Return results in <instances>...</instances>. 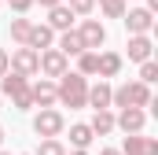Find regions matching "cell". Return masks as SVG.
<instances>
[{
    "instance_id": "cell-18",
    "label": "cell",
    "mask_w": 158,
    "mask_h": 155,
    "mask_svg": "<svg viewBox=\"0 0 158 155\" xmlns=\"http://www.w3.org/2000/svg\"><path fill=\"white\" fill-rule=\"evenodd\" d=\"M26 85H30V78L7 67V74L0 78V96H15V92H19V89H26Z\"/></svg>"
},
{
    "instance_id": "cell-24",
    "label": "cell",
    "mask_w": 158,
    "mask_h": 155,
    "mask_svg": "<svg viewBox=\"0 0 158 155\" xmlns=\"http://www.w3.org/2000/svg\"><path fill=\"white\" fill-rule=\"evenodd\" d=\"M140 81H147V85L158 81V63L155 59H143V63H140Z\"/></svg>"
},
{
    "instance_id": "cell-8",
    "label": "cell",
    "mask_w": 158,
    "mask_h": 155,
    "mask_svg": "<svg viewBox=\"0 0 158 155\" xmlns=\"http://www.w3.org/2000/svg\"><path fill=\"white\" fill-rule=\"evenodd\" d=\"M121 22H125L129 33H151V26H155V11H147V7H125Z\"/></svg>"
},
{
    "instance_id": "cell-25",
    "label": "cell",
    "mask_w": 158,
    "mask_h": 155,
    "mask_svg": "<svg viewBox=\"0 0 158 155\" xmlns=\"http://www.w3.org/2000/svg\"><path fill=\"white\" fill-rule=\"evenodd\" d=\"M11 104H15V111H30V107H33V96H30V85H26V89H19V92L11 96Z\"/></svg>"
},
{
    "instance_id": "cell-21",
    "label": "cell",
    "mask_w": 158,
    "mask_h": 155,
    "mask_svg": "<svg viewBox=\"0 0 158 155\" xmlns=\"http://www.w3.org/2000/svg\"><path fill=\"white\" fill-rule=\"evenodd\" d=\"M74 59H77V74H85V78H92V74H96V52H92V48L77 52Z\"/></svg>"
},
{
    "instance_id": "cell-3",
    "label": "cell",
    "mask_w": 158,
    "mask_h": 155,
    "mask_svg": "<svg viewBox=\"0 0 158 155\" xmlns=\"http://www.w3.org/2000/svg\"><path fill=\"white\" fill-rule=\"evenodd\" d=\"M63 129H66V118H63L59 107H40L33 115V133L37 137H63Z\"/></svg>"
},
{
    "instance_id": "cell-7",
    "label": "cell",
    "mask_w": 158,
    "mask_h": 155,
    "mask_svg": "<svg viewBox=\"0 0 158 155\" xmlns=\"http://www.w3.org/2000/svg\"><path fill=\"white\" fill-rule=\"evenodd\" d=\"M77 33H81V41H85V48H92V52H99L103 44H107V26L99 22V19H81V26H77Z\"/></svg>"
},
{
    "instance_id": "cell-14",
    "label": "cell",
    "mask_w": 158,
    "mask_h": 155,
    "mask_svg": "<svg viewBox=\"0 0 158 155\" xmlns=\"http://www.w3.org/2000/svg\"><path fill=\"white\" fill-rule=\"evenodd\" d=\"M121 59L118 52H96V74L99 78H118V70H121Z\"/></svg>"
},
{
    "instance_id": "cell-27",
    "label": "cell",
    "mask_w": 158,
    "mask_h": 155,
    "mask_svg": "<svg viewBox=\"0 0 158 155\" xmlns=\"http://www.w3.org/2000/svg\"><path fill=\"white\" fill-rule=\"evenodd\" d=\"M7 4H11V11H15V15H26V11L33 7V0H7Z\"/></svg>"
},
{
    "instance_id": "cell-35",
    "label": "cell",
    "mask_w": 158,
    "mask_h": 155,
    "mask_svg": "<svg viewBox=\"0 0 158 155\" xmlns=\"http://www.w3.org/2000/svg\"><path fill=\"white\" fill-rule=\"evenodd\" d=\"M0 4H4V0H0Z\"/></svg>"
},
{
    "instance_id": "cell-22",
    "label": "cell",
    "mask_w": 158,
    "mask_h": 155,
    "mask_svg": "<svg viewBox=\"0 0 158 155\" xmlns=\"http://www.w3.org/2000/svg\"><path fill=\"white\" fill-rule=\"evenodd\" d=\"M33 155H66V148H63L59 137H40V148Z\"/></svg>"
},
{
    "instance_id": "cell-34",
    "label": "cell",
    "mask_w": 158,
    "mask_h": 155,
    "mask_svg": "<svg viewBox=\"0 0 158 155\" xmlns=\"http://www.w3.org/2000/svg\"><path fill=\"white\" fill-rule=\"evenodd\" d=\"M0 155H7V152H0Z\"/></svg>"
},
{
    "instance_id": "cell-5",
    "label": "cell",
    "mask_w": 158,
    "mask_h": 155,
    "mask_svg": "<svg viewBox=\"0 0 158 155\" xmlns=\"http://www.w3.org/2000/svg\"><path fill=\"white\" fill-rule=\"evenodd\" d=\"M7 63H11V70L33 78V74H37V63H40V52H37V48H30V44H19L15 52H7Z\"/></svg>"
},
{
    "instance_id": "cell-23",
    "label": "cell",
    "mask_w": 158,
    "mask_h": 155,
    "mask_svg": "<svg viewBox=\"0 0 158 155\" xmlns=\"http://www.w3.org/2000/svg\"><path fill=\"white\" fill-rule=\"evenodd\" d=\"M99 7H103V15H107V19H121L129 4H125V0H99Z\"/></svg>"
},
{
    "instance_id": "cell-11",
    "label": "cell",
    "mask_w": 158,
    "mask_h": 155,
    "mask_svg": "<svg viewBox=\"0 0 158 155\" xmlns=\"http://www.w3.org/2000/svg\"><path fill=\"white\" fill-rule=\"evenodd\" d=\"M74 19H77V15L66 7V0H63V4H55V7H48V26H52L55 33L70 30V26H74Z\"/></svg>"
},
{
    "instance_id": "cell-2",
    "label": "cell",
    "mask_w": 158,
    "mask_h": 155,
    "mask_svg": "<svg viewBox=\"0 0 158 155\" xmlns=\"http://www.w3.org/2000/svg\"><path fill=\"white\" fill-rule=\"evenodd\" d=\"M110 107H151V85L147 81H125L110 92Z\"/></svg>"
},
{
    "instance_id": "cell-4",
    "label": "cell",
    "mask_w": 158,
    "mask_h": 155,
    "mask_svg": "<svg viewBox=\"0 0 158 155\" xmlns=\"http://www.w3.org/2000/svg\"><path fill=\"white\" fill-rule=\"evenodd\" d=\"M66 70H70V59H66L59 48H40V63H37L40 78H52V81H55L59 74H66Z\"/></svg>"
},
{
    "instance_id": "cell-17",
    "label": "cell",
    "mask_w": 158,
    "mask_h": 155,
    "mask_svg": "<svg viewBox=\"0 0 158 155\" xmlns=\"http://www.w3.org/2000/svg\"><path fill=\"white\" fill-rule=\"evenodd\" d=\"M59 52L70 59V55H77V52H85V41H81V33L70 26V30H63L59 33Z\"/></svg>"
},
{
    "instance_id": "cell-12",
    "label": "cell",
    "mask_w": 158,
    "mask_h": 155,
    "mask_svg": "<svg viewBox=\"0 0 158 155\" xmlns=\"http://www.w3.org/2000/svg\"><path fill=\"white\" fill-rule=\"evenodd\" d=\"M110 92H114V85H110L107 78H99L96 85H88V107H92V111L110 107Z\"/></svg>"
},
{
    "instance_id": "cell-19",
    "label": "cell",
    "mask_w": 158,
    "mask_h": 155,
    "mask_svg": "<svg viewBox=\"0 0 158 155\" xmlns=\"http://www.w3.org/2000/svg\"><path fill=\"white\" fill-rule=\"evenodd\" d=\"M92 140H96V133H92L88 122H74V126H70V144H74V148H88Z\"/></svg>"
},
{
    "instance_id": "cell-15",
    "label": "cell",
    "mask_w": 158,
    "mask_h": 155,
    "mask_svg": "<svg viewBox=\"0 0 158 155\" xmlns=\"http://www.w3.org/2000/svg\"><path fill=\"white\" fill-rule=\"evenodd\" d=\"M92 133L96 137H107V133H114V107H99V111H92Z\"/></svg>"
},
{
    "instance_id": "cell-29",
    "label": "cell",
    "mask_w": 158,
    "mask_h": 155,
    "mask_svg": "<svg viewBox=\"0 0 158 155\" xmlns=\"http://www.w3.org/2000/svg\"><path fill=\"white\" fill-rule=\"evenodd\" d=\"M33 4H40V7H55V4H63V0H33Z\"/></svg>"
},
{
    "instance_id": "cell-9",
    "label": "cell",
    "mask_w": 158,
    "mask_h": 155,
    "mask_svg": "<svg viewBox=\"0 0 158 155\" xmlns=\"http://www.w3.org/2000/svg\"><path fill=\"white\" fill-rule=\"evenodd\" d=\"M121 155H158V140L155 137H143V133H125Z\"/></svg>"
},
{
    "instance_id": "cell-16",
    "label": "cell",
    "mask_w": 158,
    "mask_h": 155,
    "mask_svg": "<svg viewBox=\"0 0 158 155\" xmlns=\"http://www.w3.org/2000/svg\"><path fill=\"white\" fill-rule=\"evenodd\" d=\"M52 41H55V30H52L48 22H33V30H30V41H26V44L40 52V48H52Z\"/></svg>"
},
{
    "instance_id": "cell-13",
    "label": "cell",
    "mask_w": 158,
    "mask_h": 155,
    "mask_svg": "<svg viewBox=\"0 0 158 155\" xmlns=\"http://www.w3.org/2000/svg\"><path fill=\"white\" fill-rule=\"evenodd\" d=\"M151 52H155V44H151L147 33H129V59H132V63L151 59Z\"/></svg>"
},
{
    "instance_id": "cell-31",
    "label": "cell",
    "mask_w": 158,
    "mask_h": 155,
    "mask_svg": "<svg viewBox=\"0 0 158 155\" xmlns=\"http://www.w3.org/2000/svg\"><path fill=\"white\" fill-rule=\"evenodd\" d=\"M66 155H88V148H74V152H66Z\"/></svg>"
},
{
    "instance_id": "cell-32",
    "label": "cell",
    "mask_w": 158,
    "mask_h": 155,
    "mask_svg": "<svg viewBox=\"0 0 158 155\" xmlns=\"http://www.w3.org/2000/svg\"><path fill=\"white\" fill-rule=\"evenodd\" d=\"M0 144H4V129H0Z\"/></svg>"
},
{
    "instance_id": "cell-6",
    "label": "cell",
    "mask_w": 158,
    "mask_h": 155,
    "mask_svg": "<svg viewBox=\"0 0 158 155\" xmlns=\"http://www.w3.org/2000/svg\"><path fill=\"white\" fill-rule=\"evenodd\" d=\"M143 126H147V111L143 107H118L114 129H121V133H143Z\"/></svg>"
},
{
    "instance_id": "cell-28",
    "label": "cell",
    "mask_w": 158,
    "mask_h": 155,
    "mask_svg": "<svg viewBox=\"0 0 158 155\" xmlns=\"http://www.w3.org/2000/svg\"><path fill=\"white\" fill-rule=\"evenodd\" d=\"M7 67H11V63H7V48H0V78L7 74Z\"/></svg>"
},
{
    "instance_id": "cell-26",
    "label": "cell",
    "mask_w": 158,
    "mask_h": 155,
    "mask_svg": "<svg viewBox=\"0 0 158 155\" xmlns=\"http://www.w3.org/2000/svg\"><path fill=\"white\" fill-rule=\"evenodd\" d=\"M66 7H70L74 15H81V19H85V15H92V7H96V0H66Z\"/></svg>"
},
{
    "instance_id": "cell-33",
    "label": "cell",
    "mask_w": 158,
    "mask_h": 155,
    "mask_svg": "<svg viewBox=\"0 0 158 155\" xmlns=\"http://www.w3.org/2000/svg\"><path fill=\"white\" fill-rule=\"evenodd\" d=\"M22 155H33V152H22Z\"/></svg>"
},
{
    "instance_id": "cell-20",
    "label": "cell",
    "mask_w": 158,
    "mask_h": 155,
    "mask_svg": "<svg viewBox=\"0 0 158 155\" xmlns=\"http://www.w3.org/2000/svg\"><path fill=\"white\" fill-rule=\"evenodd\" d=\"M30 30H33V22H30L26 15L11 19V41H15V44H26V41H30Z\"/></svg>"
},
{
    "instance_id": "cell-30",
    "label": "cell",
    "mask_w": 158,
    "mask_h": 155,
    "mask_svg": "<svg viewBox=\"0 0 158 155\" xmlns=\"http://www.w3.org/2000/svg\"><path fill=\"white\" fill-rule=\"evenodd\" d=\"M99 155H121V148H103Z\"/></svg>"
},
{
    "instance_id": "cell-10",
    "label": "cell",
    "mask_w": 158,
    "mask_h": 155,
    "mask_svg": "<svg viewBox=\"0 0 158 155\" xmlns=\"http://www.w3.org/2000/svg\"><path fill=\"white\" fill-rule=\"evenodd\" d=\"M30 96H33V107H55V81L52 78L30 81Z\"/></svg>"
},
{
    "instance_id": "cell-1",
    "label": "cell",
    "mask_w": 158,
    "mask_h": 155,
    "mask_svg": "<svg viewBox=\"0 0 158 155\" xmlns=\"http://www.w3.org/2000/svg\"><path fill=\"white\" fill-rule=\"evenodd\" d=\"M55 104L77 111V107H88V78L77 74V70H66V74L55 78Z\"/></svg>"
}]
</instances>
